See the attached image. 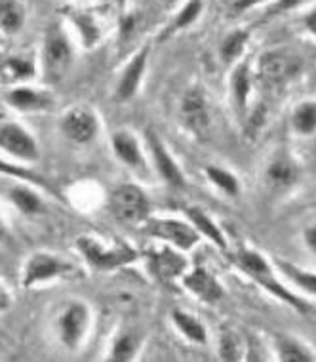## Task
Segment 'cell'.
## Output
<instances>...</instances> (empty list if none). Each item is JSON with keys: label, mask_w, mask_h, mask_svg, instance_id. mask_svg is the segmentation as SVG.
Returning <instances> with one entry per match:
<instances>
[{"label": "cell", "mask_w": 316, "mask_h": 362, "mask_svg": "<svg viewBox=\"0 0 316 362\" xmlns=\"http://www.w3.org/2000/svg\"><path fill=\"white\" fill-rule=\"evenodd\" d=\"M143 262H145L147 273L164 284L180 282V279L185 275V271L191 265L185 252L175 250L172 246L160 243L145 254Z\"/></svg>", "instance_id": "15"}, {"label": "cell", "mask_w": 316, "mask_h": 362, "mask_svg": "<svg viewBox=\"0 0 316 362\" xmlns=\"http://www.w3.org/2000/svg\"><path fill=\"white\" fill-rule=\"evenodd\" d=\"M183 216L194 227V231L199 233L202 240H208L210 244H213L217 250L223 252V254L230 250L229 238L221 229V225L211 218V214L208 210H204L199 204H191V206H187L183 210Z\"/></svg>", "instance_id": "24"}, {"label": "cell", "mask_w": 316, "mask_h": 362, "mask_svg": "<svg viewBox=\"0 0 316 362\" xmlns=\"http://www.w3.org/2000/svg\"><path fill=\"white\" fill-rule=\"evenodd\" d=\"M250 31L248 29H233L230 33H227L223 38H221V42H219V59L225 65H235L236 62H240L246 50H248V44H250Z\"/></svg>", "instance_id": "32"}, {"label": "cell", "mask_w": 316, "mask_h": 362, "mask_svg": "<svg viewBox=\"0 0 316 362\" xmlns=\"http://www.w3.org/2000/svg\"><path fill=\"white\" fill-rule=\"evenodd\" d=\"M143 145L149 160V168L156 174V177L168 185V187L183 191L187 187V175L177 163L174 153L170 151L168 144L162 139V136L155 128H147L143 136Z\"/></svg>", "instance_id": "7"}, {"label": "cell", "mask_w": 316, "mask_h": 362, "mask_svg": "<svg viewBox=\"0 0 316 362\" xmlns=\"http://www.w3.org/2000/svg\"><path fill=\"white\" fill-rule=\"evenodd\" d=\"M75 250L95 273H112L141 259V254L122 238H101L90 233H82L75 238Z\"/></svg>", "instance_id": "2"}, {"label": "cell", "mask_w": 316, "mask_h": 362, "mask_svg": "<svg viewBox=\"0 0 316 362\" xmlns=\"http://www.w3.org/2000/svg\"><path fill=\"white\" fill-rule=\"evenodd\" d=\"M63 25L84 50H95L107 37V18L98 8L65 6L62 10Z\"/></svg>", "instance_id": "8"}, {"label": "cell", "mask_w": 316, "mask_h": 362, "mask_svg": "<svg viewBox=\"0 0 316 362\" xmlns=\"http://www.w3.org/2000/svg\"><path fill=\"white\" fill-rule=\"evenodd\" d=\"M310 0H273L265 6L267 13L271 16H284L288 12H295V10H303Z\"/></svg>", "instance_id": "35"}, {"label": "cell", "mask_w": 316, "mask_h": 362, "mask_svg": "<svg viewBox=\"0 0 316 362\" xmlns=\"http://www.w3.org/2000/svg\"><path fill=\"white\" fill-rule=\"evenodd\" d=\"M0 175L6 177V180H19V181H29V183H35L38 187H42L46 193L54 194V187L52 183L44 175H40L38 172L31 168V166H25V164H19L12 158H8L0 153Z\"/></svg>", "instance_id": "31"}, {"label": "cell", "mask_w": 316, "mask_h": 362, "mask_svg": "<svg viewBox=\"0 0 316 362\" xmlns=\"http://www.w3.org/2000/svg\"><path fill=\"white\" fill-rule=\"evenodd\" d=\"M227 256L242 275L257 284L263 292L273 296L276 301L284 303L303 317L312 311V300H307L301 293L293 292L279 276L276 269L271 263V257H267L263 252L250 246H238L235 250L227 252Z\"/></svg>", "instance_id": "1"}, {"label": "cell", "mask_w": 316, "mask_h": 362, "mask_svg": "<svg viewBox=\"0 0 316 362\" xmlns=\"http://www.w3.org/2000/svg\"><path fill=\"white\" fill-rule=\"evenodd\" d=\"M273 267L276 269V273L293 292L301 293L307 300L315 301L316 296V275L312 269L301 267L298 263L284 259V257L273 256L271 257Z\"/></svg>", "instance_id": "23"}, {"label": "cell", "mask_w": 316, "mask_h": 362, "mask_svg": "<svg viewBox=\"0 0 316 362\" xmlns=\"http://www.w3.org/2000/svg\"><path fill=\"white\" fill-rule=\"evenodd\" d=\"M78 273V269L67 257L50 250H35L25 257L19 271V286L23 290L48 286L54 282L67 281Z\"/></svg>", "instance_id": "6"}, {"label": "cell", "mask_w": 316, "mask_h": 362, "mask_svg": "<svg viewBox=\"0 0 316 362\" xmlns=\"http://www.w3.org/2000/svg\"><path fill=\"white\" fill-rule=\"evenodd\" d=\"M0 153L25 166L40 163L42 158L37 136L18 120H0Z\"/></svg>", "instance_id": "11"}, {"label": "cell", "mask_w": 316, "mask_h": 362, "mask_svg": "<svg viewBox=\"0 0 316 362\" xmlns=\"http://www.w3.org/2000/svg\"><path fill=\"white\" fill-rule=\"evenodd\" d=\"M10 187L6 191V199L10 206L23 218H40L48 212L46 191L29 181L10 180Z\"/></svg>", "instance_id": "21"}, {"label": "cell", "mask_w": 316, "mask_h": 362, "mask_svg": "<svg viewBox=\"0 0 316 362\" xmlns=\"http://www.w3.org/2000/svg\"><path fill=\"white\" fill-rule=\"evenodd\" d=\"M13 307V293L6 286V282L0 281V317Z\"/></svg>", "instance_id": "38"}, {"label": "cell", "mask_w": 316, "mask_h": 362, "mask_svg": "<svg viewBox=\"0 0 316 362\" xmlns=\"http://www.w3.org/2000/svg\"><path fill=\"white\" fill-rule=\"evenodd\" d=\"M27 25V6L23 0H0V33L16 37Z\"/></svg>", "instance_id": "30"}, {"label": "cell", "mask_w": 316, "mask_h": 362, "mask_svg": "<svg viewBox=\"0 0 316 362\" xmlns=\"http://www.w3.org/2000/svg\"><path fill=\"white\" fill-rule=\"evenodd\" d=\"M254 63V76L257 86L279 92L288 88L303 75L305 59L288 48H273L263 52Z\"/></svg>", "instance_id": "4"}, {"label": "cell", "mask_w": 316, "mask_h": 362, "mask_svg": "<svg viewBox=\"0 0 316 362\" xmlns=\"http://www.w3.org/2000/svg\"><path fill=\"white\" fill-rule=\"evenodd\" d=\"M37 62L38 75L46 86L65 81L75 62V40L63 23H52L44 31Z\"/></svg>", "instance_id": "3"}, {"label": "cell", "mask_w": 316, "mask_h": 362, "mask_svg": "<svg viewBox=\"0 0 316 362\" xmlns=\"http://www.w3.org/2000/svg\"><path fill=\"white\" fill-rule=\"evenodd\" d=\"M301 243H303L305 250L309 252L310 256L316 254V225L307 223L301 229Z\"/></svg>", "instance_id": "36"}, {"label": "cell", "mask_w": 316, "mask_h": 362, "mask_svg": "<svg viewBox=\"0 0 316 362\" xmlns=\"http://www.w3.org/2000/svg\"><path fill=\"white\" fill-rule=\"evenodd\" d=\"M175 13L172 16V21L168 25L166 35H174V33L187 31L200 19L204 13V0H183L180 6H175Z\"/></svg>", "instance_id": "33"}, {"label": "cell", "mask_w": 316, "mask_h": 362, "mask_svg": "<svg viewBox=\"0 0 316 362\" xmlns=\"http://www.w3.org/2000/svg\"><path fill=\"white\" fill-rule=\"evenodd\" d=\"M204 177L208 180L211 187L219 191L229 199H238L242 194V181L240 177L223 164L210 163L204 166Z\"/></svg>", "instance_id": "28"}, {"label": "cell", "mask_w": 316, "mask_h": 362, "mask_svg": "<svg viewBox=\"0 0 316 362\" xmlns=\"http://www.w3.org/2000/svg\"><path fill=\"white\" fill-rule=\"evenodd\" d=\"M180 284L192 298H197L206 305H217L225 298V286L221 281L217 279L213 271H210L202 263L189 265L185 275L180 279Z\"/></svg>", "instance_id": "20"}, {"label": "cell", "mask_w": 316, "mask_h": 362, "mask_svg": "<svg viewBox=\"0 0 316 362\" xmlns=\"http://www.w3.org/2000/svg\"><path fill=\"white\" fill-rule=\"evenodd\" d=\"M145 337L139 330L131 326H120L107 345L105 358L107 362H131L137 361L141 355Z\"/></svg>", "instance_id": "22"}, {"label": "cell", "mask_w": 316, "mask_h": 362, "mask_svg": "<svg viewBox=\"0 0 316 362\" xmlns=\"http://www.w3.org/2000/svg\"><path fill=\"white\" fill-rule=\"evenodd\" d=\"M217 355L221 361L236 362L246 358V339L235 330H223L217 337Z\"/></svg>", "instance_id": "34"}, {"label": "cell", "mask_w": 316, "mask_h": 362, "mask_svg": "<svg viewBox=\"0 0 316 362\" xmlns=\"http://www.w3.org/2000/svg\"><path fill=\"white\" fill-rule=\"evenodd\" d=\"M38 76V62L35 57L13 54L0 62V81L6 86L33 82Z\"/></svg>", "instance_id": "27"}, {"label": "cell", "mask_w": 316, "mask_h": 362, "mask_svg": "<svg viewBox=\"0 0 316 362\" xmlns=\"http://www.w3.org/2000/svg\"><path fill=\"white\" fill-rule=\"evenodd\" d=\"M183 0H164V4H166V8H175L180 6Z\"/></svg>", "instance_id": "41"}, {"label": "cell", "mask_w": 316, "mask_h": 362, "mask_svg": "<svg viewBox=\"0 0 316 362\" xmlns=\"http://www.w3.org/2000/svg\"><path fill=\"white\" fill-rule=\"evenodd\" d=\"M290 130L301 139H310L316 132V101L301 100L290 112Z\"/></svg>", "instance_id": "29"}, {"label": "cell", "mask_w": 316, "mask_h": 362, "mask_svg": "<svg viewBox=\"0 0 316 362\" xmlns=\"http://www.w3.org/2000/svg\"><path fill=\"white\" fill-rule=\"evenodd\" d=\"M141 227L153 240L168 244V246H172V248L180 252H185V254L194 250L202 243L199 233L194 231V227L185 218L180 219L172 218V216L162 218V216H153L151 214Z\"/></svg>", "instance_id": "9"}, {"label": "cell", "mask_w": 316, "mask_h": 362, "mask_svg": "<svg viewBox=\"0 0 316 362\" xmlns=\"http://www.w3.org/2000/svg\"><path fill=\"white\" fill-rule=\"evenodd\" d=\"M2 101L8 109L19 115H40L56 107V98L50 90L46 86H35L33 82L8 86Z\"/></svg>", "instance_id": "14"}, {"label": "cell", "mask_w": 316, "mask_h": 362, "mask_svg": "<svg viewBox=\"0 0 316 362\" xmlns=\"http://www.w3.org/2000/svg\"><path fill=\"white\" fill-rule=\"evenodd\" d=\"M177 119L192 139L206 141L211 134V105L202 88L192 86L181 95Z\"/></svg>", "instance_id": "13"}, {"label": "cell", "mask_w": 316, "mask_h": 362, "mask_svg": "<svg viewBox=\"0 0 316 362\" xmlns=\"http://www.w3.org/2000/svg\"><path fill=\"white\" fill-rule=\"evenodd\" d=\"M151 62V46L145 44L134 56L124 63L122 71L118 73L117 84H115V101L118 103H128L136 100L139 90H141Z\"/></svg>", "instance_id": "16"}, {"label": "cell", "mask_w": 316, "mask_h": 362, "mask_svg": "<svg viewBox=\"0 0 316 362\" xmlns=\"http://www.w3.org/2000/svg\"><path fill=\"white\" fill-rule=\"evenodd\" d=\"M301 177H303V166L288 151H276L263 170V183L274 193L290 191L298 185Z\"/></svg>", "instance_id": "18"}, {"label": "cell", "mask_w": 316, "mask_h": 362, "mask_svg": "<svg viewBox=\"0 0 316 362\" xmlns=\"http://www.w3.org/2000/svg\"><path fill=\"white\" fill-rule=\"evenodd\" d=\"M255 88H257V82L254 76V63L242 57L240 62L233 65L229 75V100L238 122L244 120L246 112L252 107Z\"/></svg>", "instance_id": "17"}, {"label": "cell", "mask_w": 316, "mask_h": 362, "mask_svg": "<svg viewBox=\"0 0 316 362\" xmlns=\"http://www.w3.org/2000/svg\"><path fill=\"white\" fill-rule=\"evenodd\" d=\"M8 240V223H6V218H4V214L0 210V244L6 243Z\"/></svg>", "instance_id": "40"}, {"label": "cell", "mask_w": 316, "mask_h": 362, "mask_svg": "<svg viewBox=\"0 0 316 362\" xmlns=\"http://www.w3.org/2000/svg\"><path fill=\"white\" fill-rule=\"evenodd\" d=\"M170 320H172L174 330L185 339L187 344L197 345V347H206L210 344V330L199 315L187 311L183 307H174L170 311Z\"/></svg>", "instance_id": "25"}, {"label": "cell", "mask_w": 316, "mask_h": 362, "mask_svg": "<svg viewBox=\"0 0 316 362\" xmlns=\"http://www.w3.org/2000/svg\"><path fill=\"white\" fill-rule=\"evenodd\" d=\"M93 328L92 305L84 300H69L54 317V336L69 353L81 351L90 339Z\"/></svg>", "instance_id": "5"}, {"label": "cell", "mask_w": 316, "mask_h": 362, "mask_svg": "<svg viewBox=\"0 0 316 362\" xmlns=\"http://www.w3.org/2000/svg\"><path fill=\"white\" fill-rule=\"evenodd\" d=\"M107 206L118 221L141 227L153 214L149 194L137 183H120L107 197Z\"/></svg>", "instance_id": "10"}, {"label": "cell", "mask_w": 316, "mask_h": 362, "mask_svg": "<svg viewBox=\"0 0 316 362\" xmlns=\"http://www.w3.org/2000/svg\"><path fill=\"white\" fill-rule=\"evenodd\" d=\"M301 25L307 29V33H309L310 37H315V10H312V6H310L307 12L301 10Z\"/></svg>", "instance_id": "39"}, {"label": "cell", "mask_w": 316, "mask_h": 362, "mask_svg": "<svg viewBox=\"0 0 316 362\" xmlns=\"http://www.w3.org/2000/svg\"><path fill=\"white\" fill-rule=\"evenodd\" d=\"M274 358L280 362H315V347L293 334H274L271 341Z\"/></svg>", "instance_id": "26"}, {"label": "cell", "mask_w": 316, "mask_h": 362, "mask_svg": "<svg viewBox=\"0 0 316 362\" xmlns=\"http://www.w3.org/2000/svg\"><path fill=\"white\" fill-rule=\"evenodd\" d=\"M57 130L69 144L92 145L101 134V119L90 105H71L59 115Z\"/></svg>", "instance_id": "12"}, {"label": "cell", "mask_w": 316, "mask_h": 362, "mask_svg": "<svg viewBox=\"0 0 316 362\" xmlns=\"http://www.w3.org/2000/svg\"><path fill=\"white\" fill-rule=\"evenodd\" d=\"M109 147H111L112 156L128 170L137 172V174L149 172L145 145L136 132L128 130V128H118L109 136Z\"/></svg>", "instance_id": "19"}, {"label": "cell", "mask_w": 316, "mask_h": 362, "mask_svg": "<svg viewBox=\"0 0 316 362\" xmlns=\"http://www.w3.org/2000/svg\"><path fill=\"white\" fill-rule=\"evenodd\" d=\"M269 2H273V0H233V12L235 13L250 12V10H254V8L267 6Z\"/></svg>", "instance_id": "37"}]
</instances>
